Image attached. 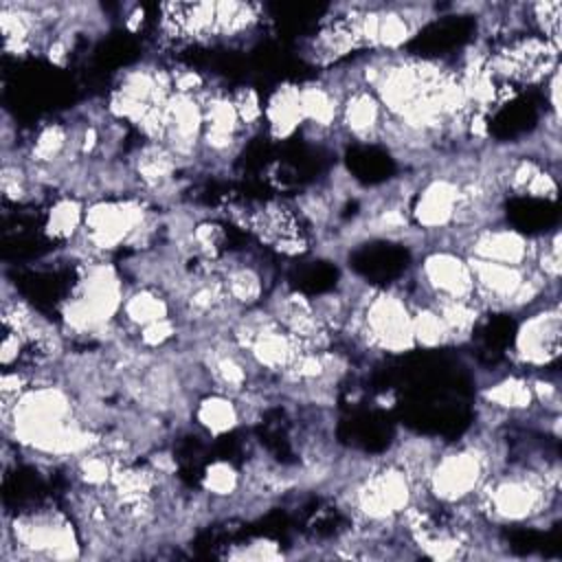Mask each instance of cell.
Segmentation results:
<instances>
[{
    "mask_svg": "<svg viewBox=\"0 0 562 562\" xmlns=\"http://www.w3.org/2000/svg\"><path fill=\"white\" fill-rule=\"evenodd\" d=\"M123 299L125 288L116 268L103 261L88 263L61 307L64 325L75 334H97L121 314Z\"/></svg>",
    "mask_w": 562,
    "mask_h": 562,
    "instance_id": "obj_2",
    "label": "cell"
},
{
    "mask_svg": "<svg viewBox=\"0 0 562 562\" xmlns=\"http://www.w3.org/2000/svg\"><path fill=\"white\" fill-rule=\"evenodd\" d=\"M525 195L536 198V200H555L558 198V178L547 167H542L536 173V178L531 180V184L527 187Z\"/></svg>",
    "mask_w": 562,
    "mask_h": 562,
    "instance_id": "obj_32",
    "label": "cell"
},
{
    "mask_svg": "<svg viewBox=\"0 0 562 562\" xmlns=\"http://www.w3.org/2000/svg\"><path fill=\"white\" fill-rule=\"evenodd\" d=\"M413 342L415 349H439L452 342V336L439 316V312L432 307V303H417L413 305Z\"/></svg>",
    "mask_w": 562,
    "mask_h": 562,
    "instance_id": "obj_26",
    "label": "cell"
},
{
    "mask_svg": "<svg viewBox=\"0 0 562 562\" xmlns=\"http://www.w3.org/2000/svg\"><path fill=\"white\" fill-rule=\"evenodd\" d=\"M162 116H165L162 145L169 147L178 160L193 158L202 149V130H204L202 97L173 92L162 105Z\"/></svg>",
    "mask_w": 562,
    "mask_h": 562,
    "instance_id": "obj_11",
    "label": "cell"
},
{
    "mask_svg": "<svg viewBox=\"0 0 562 562\" xmlns=\"http://www.w3.org/2000/svg\"><path fill=\"white\" fill-rule=\"evenodd\" d=\"M562 351L560 305H544L529 314L516 329L514 356L520 364L542 369L558 360Z\"/></svg>",
    "mask_w": 562,
    "mask_h": 562,
    "instance_id": "obj_9",
    "label": "cell"
},
{
    "mask_svg": "<svg viewBox=\"0 0 562 562\" xmlns=\"http://www.w3.org/2000/svg\"><path fill=\"white\" fill-rule=\"evenodd\" d=\"M263 121L274 140L290 138L303 125L296 83H281L274 88L263 105Z\"/></svg>",
    "mask_w": 562,
    "mask_h": 562,
    "instance_id": "obj_19",
    "label": "cell"
},
{
    "mask_svg": "<svg viewBox=\"0 0 562 562\" xmlns=\"http://www.w3.org/2000/svg\"><path fill=\"white\" fill-rule=\"evenodd\" d=\"M228 558H235V560H277V558H283V553L277 547V542L259 538V540L248 542L241 551L228 553Z\"/></svg>",
    "mask_w": 562,
    "mask_h": 562,
    "instance_id": "obj_31",
    "label": "cell"
},
{
    "mask_svg": "<svg viewBox=\"0 0 562 562\" xmlns=\"http://www.w3.org/2000/svg\"><path fill=\"white\" fill-rule=\"evenodd\" d=\"M202 492L209 494L215 501H228L233 498L241 487V472L233 461L215 459L211 461L200 479Z\"/></svg>",
    "mask_w": 562,
    "mask_h": 562,
    "instance_id": "obj_27",
    "label": "cell"
},
{
    "mask_svg": "<svg viewBox=\"0 0 562 562\" xmlns=\"http://www.w3.org/2000/svg\"><path fill=\"white\" fill-rule=\"evenodd\" d=\"M239 395H231L224 391H209L195 400L193 419L209 437H224L239 428L244 419V408L237 402Z\"/></svg>",
    "mask_w": 562,
    "mask_h": 562,
    "instance_id": "obj_16",
    "label": "cell"
},
{
    "mask_svg": "<svg viewBox=\"0 0 562 562\" xmlns=\"http://www.w3.org/2000/svg\"><path fill=\"white\" fill-rule=\"evenodd\" d=\"M417 501V483L400 463H386L364 474L351 490V509L367 525H386Z\"/></svg>",
    "mask_w": 562,
    "mask_h": 562,
    "instance_id": "obj_5",
    "label": "cell"
},
{
    "mask_svg": "<svg viewBox=\"0 0 562 562\" xmlns=\"http://www.w3.org/2000/svg\"><path fill=\"white\" fill-rule=\"evenodd\" d=\"M529 11L533 15V22L538 24L544 40L560 46V2H533L529 4Z\"/></svg>",
    "mask_w": 562,
    "mask_h": 562,
    "instance_id": "obj_30",
    "label": "cell"
},
{
    "mask_svg": "<svg viewBox=\"0 0 562 562\" xmlns=\"http://www.w3.org/2000/svg\"><path fill=\"white\" fill-rule=\"evenodd\" d=\"M147 206L136 195L94 198L86 204L79 239L90 252H108L147 233Z\"/></svg>",
    "mask_w": 562,
    "mask_h": 562,
    "instance_id": "obj_6",
    "label": "cell"
},
{
    "mask_svg": "<svg viewBox=\"0 0 562 562\" xmlns=\"http://www.w3.org/2000/svg\"><path fill=\"white\" fill-rule=\"evenodd\" d=\"M202 112H204V130H202L200 151H209L215 158L231 156L239 147L246 134V127L239 121L231 92L209 88L202 94Z\"/></svg>",
    "mask_w": 562,
    "mask_h": 562,
    "instance_id": "obj_13",
    "label": "cell"
},
{
    "mask_svg": "<svg viewBox=\"0 0 562 562\" xmlns=\"http://www.w3.org/2000/svg\"><path fill=\"white\" fill-rule=\"evenodd\" d=\"M338 125L351 138L369 143L382 136L386 125V112L371 88L347 86L342 90Z\"/></svg>",
    "mask_w": 562,
    "mask_h": 562,
    "instance_id": "obj_14",
    "label": "cell"
},
{
    "mask_svg": "<svg viewBox=\"0 0 562 562\" xmlns=\"http://www.w3.org/2000/svg\"><path fill=\"white\" fill-rule=\"evenodd\" d=\"M86 202L81 195L64 193L50 202L44 215V235L50 241H75L83 231Z\"/></svg>",
    "mask_w": 562,
    "mask_h": 562,
    "instance_id": "obj_21",
    "label": "cell"
},
{
    "mask_svg": "<svg viewBox=\"0 0 562 562\" xmlns=\"http://www.w3.org/2000/svg\"><path fill=\"white\" fill-rule=\"evenodd\" d=\"M358 336L373 349L389 353H406L413 342V305L395 290H373L360 303Z\"/></svg>",
    "mask_w": 562,
    "mask_h": 562,
    "instance_id": "obj_7",
    "label": "cell"
},
{
    "mask_svg": "<svg viewBox=\"0 0 562 562\" xmlns=\"http://www.w3.org/2000/svg\"><path fill=\"white\" fill-rule=\"evenodd\" d=\"M259 22V7L252 2H215V37H241Z\"/></svg>",
    "mask_w": 562,
    "mask_h": 562,
    "instance_id": "obj_24",
    "label": "cell"
},
{
    "mask_svg": "<svg viewBox=\"0 0 562 562\" xmlns=\"http://www.w3.org/2000/svg\"><path fill=\"white\" fill-rule=\"evenodd\" d=\"M233 97V103L237 108V114H239V121L241 125L248 130L257 127L261 121H263V105H261V99H259V92L250 86H241L237 90L231 92Z\"/></svg>",
    "mask_w": 562,
    "mask_h": 562,
    "instance_id": "obj_29",
    "label": "cell"
},
{
    "mask_svg": "<svg viewBox=\"0 0 562 562\" xmlns=\"http://www.w3.org/2000/svg\"><path fill=\"white\" fill-rule=\"evenodd\" d=\"M483 400L505 413H522L536 404L531 382L522 375H505L483 389Z\"/></svg>",
    "mask_w": 562,
    "mask_h": 562,
    "instance_id": "obj_23",
    "label": "cell"
},
{
    "mask_svg": "<svg viewBox=\"0 0 562 562\" xmlns=\"http://www.w3.org/2000/svg\"><path fill=\"white\" fill-rule=\"evenodd\" d=\"M143 22H145V9L143 7H132V11L127 13V18H125V26H127V31H132V33H136L140 26H143Z\"/></svg>",
    "mask_w": 562,
    "mask_h": 562,
    "instance_id": "obj_33",
    "label": "cell"
},
{
    "mask_svg": "<svg viewBox=\"0 0 562 562\" xmlns=\"http://www.w3.org/2000/svg\"><path fill=\"white\" fill-rule=\"evenodd\" d=\"M222 281L228 294V301L235 310H252L263 296V279L259 270L246 261L226 263L222 270Z\"/></svg>",
    "mask_w": 562,
    "mask_h": 562,
    "instance_id": "obj_22",
    "label": "cell"
},
{
    "mask_svg": "<svg viewBox=\"0 0 562 562\" xmlns=\"http://www.w3.org/2000/svg\"><path fill=\"white\" fill-rule=\"evenodd\" d=\"M206 371L217 391L241 395L250 386L255 373L248 356L231 340L224 347H211L206 353Z\"/></svg>",
    "mask_w": 562,
    "mask_h": 562,
    "instance_id": "obj_15",
    "label": "cell"
},
{
    "mask_svg": "<svg viewBox=\"0 0 562 562\" xmlns=\"http://www.w3.org/2000/svg\"><path fill=\"white\" fill-rule=\"evenodd\" d=\"M461 211V184L452 176H430L413 195L411 222L422 231H448L457 226Z\"/></svg>",
    "mask_w": 562,
    "mask_h": 562,
    "instance_id": "obj_10",
    "label": "cell"
},
{
    "mask_svg": "<svg viewBox=\"0 0 562 562\" xmlns=\"http://www.w3.org/2000/svg\"><path fill=\"white\" fill-rule=\"evenodd\" d=\"M419 283L430 301L474 299L472 268L459 248L439 246L428 250L419 263Z\"/></svg>",
    "mask_w": 562,
    "mask_h": 562,
    "instance_id": "obj_8",
    "label": "cell"
},
{
    "mask_svg": "<svg viewBox=\"0 0 562 562\" xmlns=\"http://www.w3.org/2000/svg\"><path fill=\"white\" fill-rule=\"evenodd\" d=\"M180 331V325L176 321V316H169V318H160V321H154L140 329H136V342H138V349L143 351H158V349H165L169 342L176 340Z\"/></svg>",
    "mask_w": 562,
    "mask_h": 562,
    "instance_id": "obj_28",
    "label": "cell"
},
{
    "mask_svg": "<svg viewBox=\"0 0 562 562\" xmlns=\"http://www.w3.org/2000/svg\"><path fill=\"white\" fill-rule=\"evenodd\" d=\"M173 303L171 299L156 285H138L130 292H125L123 305H121V318L134 327L140 329L154 321L173 316Z\"/></svg>",
    "mask_w": 562,
    "mask_h": 562,
    "instance_id": "obj_20",
    "label": "cell"
},
{
    "mask_svg": "<svg viewBox=\"0 0 562 562\" xmlns=\"http://www.w3.org/2000/svg\"><path fill=\"white\" fill-rule=\"evenodd\" d=\"M340 101H342V88H336L334 83L312 81V83L299 86L303 125H310L314 130L327 132L334 125H338Z\"/></svg>",
    "mask_w": 562,
    "mask_h": 562,
    "instance_id": "obj_17",
    "label": "cell"
},
{
    "mask_svg": "<svg viewBox=\"0 0 562 562\" xmlns=\"http://www.w3.org/2000/svg\"><path fill=\"white\" fill-rule=\"evenodd\" d=\"M461 252L472 259L509 263V266H531L533 241L509 226H476L468 231Z\"/></svg>",
    "mask_w": 562,
    "mask_h": 562,
    "instance_id": "obj_12",
    "label": "cell"
},
{
    "mask_svg": "<svg viewBox=\"0 0 562 562\" xmlns=\"http://www.w3.org/2000/svg\"><path fill=\"white\" fill-rule=\"evenodd\" d=\"M490 474V452L479 443H465L432 457L422 485L432 501L457 507L474 501Z\"/></svg>",
    "mask_w": 562,
    "mask_h": 562,
    "instance_id": "obj_4",
    "label": "cell"
},
{
    "mask_svg": "<svg viewBox=\"0 0 562 562\" xmlns=\"http://www.w3.org/2000/svg\"><path fill=\"white\" fill-rule=\"evenodd\" d=\"M180 160L162 143H145L132 160L134 180L147 191H162L176 178Z\"/></svg>",
    "mask_w": 562,
    "mask_h": 562,
    "instance_id": "obj_18",
    "label": "cell"
},
{
    "mask_svg": "<svg viewBox=\"0 0 562 562\" xmlns=\"http://www.w3.org/2000/svg\"><path fill=\"white\" fill-rule=\"evenodd\" d=\"M13 547V558H53L72 560L81 555V544L72 522L57 509H33L4 520L7 553Z\"/></svg>",
    "mask_w": 562,
    "mask_h": 562,
    "instance_id": "obj_3",
    "label": "cell"
},
{
    "mask_svg": "<svg viewBox=\"0 0 562 562\" xmlns=\"http://www.w3.org/2000/svg\"><path fill=\"white\" fill-rule=\"evenodd\" d=\"M428 303H432V307L443 318L452 336V342L470 338L483 310L476 299H441V301H428Z\"/></svg>",
    "mask_w": 562,
    "mask_h": 562,
    "instance_id": "obj_25",
    "label": "cell"
},
{
    "mask_svg": "<svg viewBox=\"0 0 562 562\" xmlns=\"http://www.w3.org/2000/svg\"><path fill=\"white\" fill-rule=\"evenodd\" d=\"M558 474L542 470H512L507 474H490L476 503L490 518L498 522H527L542 516L558 487Z\"/></svg>",
    "mask_w": 562,
    "mask_h": 562,
    "instance_id": "obj_1",
    "label": "cell"
}]
</instances>
